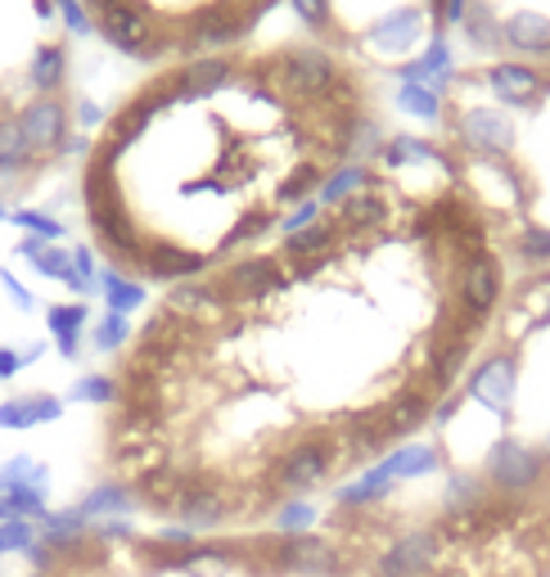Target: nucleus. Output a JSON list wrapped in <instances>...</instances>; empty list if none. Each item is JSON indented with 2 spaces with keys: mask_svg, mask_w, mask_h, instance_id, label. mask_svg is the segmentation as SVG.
<instances>
[{
  "mask_svg": "<svg viewBox=\"0 0 550 577\" xmlns=\"http://www.w3.org/2000/svg\"><path fill=\"white\" fill-rule=\"evenodd\" d=\"M379 465L397 478V483H407V478H429V474H437L443 470V451H437L433 442H401V447H393Z\"/></svg>",
  "mask_w": 550,
  "mask_h": 577,
  "instance_id": "obj_12",
  "label": "nucleus"
},
{
  "mask_svg": "<svg viewBox=\"0 0 550 577\" xmlns=\"http://www.w3.org/2000/svg\"><path fill=\"white\" fill-rule=\"evenodd\" d=\"M546 474H550V470H546L541 451L528 447V442H519V438H501V442H492L488 465H483L488 487H492L496 496H505V501H524V496L541 492Z\"/></svg>",
  "mask_w": 550,
  "mask_h": 577,
  "instance_id": "obj_7",
  "label": "nucleus"
},
{
  "mask_svg": "<svg viewBox=\"0 0 550 577\" xmlns=\"http://www.w3.org/2000/svg\"><path fill=\"white\" fill-rule=\"evenodd\" d=\"M443 546H447V528L443 523L407 528L375 559V577H429L437 568V559H443Z\"/></svg>",
  "mask_w": 550,
  "mask_h": 577,
  "instance_id": "obj_8",
  "label": "nucleus"
},
{
  "mask_svg": "<svg viewBox=\"0 0 550 577\" xmlns=\"http://www.w3.org/2000/svg\"><path fill=\"white\" fill-rule=\"evenodd\" d=\"M515 383H519V357L505 348V353L483 357L479 366L469 370L465 397H473L479 406H488L496 415H510V402H515Z\"/></svg>",
  "mask_w": 550,
  "mask_h": 577,
  "instance_id": "obj_9",
  "label": "nucleus"
},
{
  "mask_svg": "<svg viewBox=\"0 0 550 577\" xmlns=\"http://www.w3.org/2000/svg\"><path fill=\"white\" fill-rule=\"evenodd\" d=\"M59 415L55 397H19L0 406V429H32V425H46V419Z\"/></svg>",
  "mask_w": 550,
  "mask_h": 577,
  "instance_id": "obj_15",
  "label": "nucleus"
},
{
  "mask_svg": "<svg viewBox=\"0 0 550 577\" xmlns=\"http://www.w3.org/2000/svg\"><path fill=\"white\" fill-rule=\"evenodd\" d=\"M154 542L180 555V551H190V546L199 542V532H190L186 523H167V528H159V532H154Z\"/></svg>",
  "mask_w": 550,
  "mask_h": 577,
  "instance_id": "obj_20",
  "label": "nucleus"
},
{
  "mask_svg": "<svg viewBox=\"0 0 550 577\" xmlns=\"http://www.w3.org/2000/svg\"><path fill=\"white\" fill-rule=\"evenodd\" d=\"M307 42L339 59L407 82L447 77V27L460 19V0H293Z\"/></svg>",
  "mask_w": 550,
  "mask_h": 577,
  "instance_id": "obj_3",
  "label": "nucleus"
},
{
  "mask_svg": "<svg viewBox=\"0 0 550 577\" xmlns=\"http://www.w3.org/2000/svg\"><path fill=\"white\" fill-rule=\"evenodd\" d=\"M14 221H19V226H32V230H42V235H59V226H55L50 217H42V212H19Z\"/></svg>",
  "mask_w": 550,
  "mask_h": 577,
  "instance_id": "obj_21",
  "label": "nucleus"
},
{
  "mask_svg": "<svg viewBox=\"0 0 550 577\" xmlns=\"http://www.w3.org/2000/svg\"><path fill=\"white\" fill-rule=\"evenodd\" d=\"M492 496V487H488V478L483 474H469V470H456L452 478H447V496H443V519H465V515H473L483 501Z\"/></svg>",
  "mask_w": 550,
  "mask_h": 577,
  "instance_id": "obj_13",
  "label": "nucleus"
},
{
  "mask_svg": "<svg viewBox=\"0 0 550 577\" xmlns=\"http://www.w3.org/2000/svg\"><path fill=\"white\" fill-rule=\"evenodd\" d=\"M371 77L316 42L235 46L154 68L82 163L108 272L186 285L253 253L329 176L379 159Z\"/></svg>",
  "mask_w": 550,
  "mask_h": 577,
  "instance_id": "obj_1",
  "label": "nucleus"
},
{
  "mask_svg": "<svg viewBox=\"0 0 550 577\" xmlns=\"http://www.w3.org/2000/svg\"><path fill=\"white\" fill-rule=\"evenodd\" d=\"M36 542H42V523L32 519H0V555H27Z\"/></svg>",
  "mask_w": 550,
  "mask_h": 577,
  "instance_id": "obj_17",
  "label": "nucleus"
},
{
  "mask_svg": "<svg viewBox=\"0 0 550 577\" xmlns=\"http://www.w3.org/2000/svg\"><path fill=\"white\" fill-rule=\"evenodd\" d=\"M515 253L528 266H550V230L546 226H524L519 240H515Z\"/></svg>",
  "mask_w": 550,
  "mask_h": 577,
  "instance_id": "obj_19",
  "label": "nucleus"
},
{
  "mask_svg": "<svg viewBox=\"0 0 550 577\" xmlns=\"http://www.w3.org/2000/svg\"><path fill=\"white\" fill-rule=\"evenodd\" d=\"M316 519H320V510H316L312 496H299V501H280V506H276V532H280V536L312 532Z\"/></svg>",
  "mask_w": 550,
  "mask_h": 577,
  "instance_id": "obj_16",
  "label": "nucleus"
},
{
  "mask_svg": "<svg viewBox=\"0 0 550 577\" xmlns=\"http://www.w3.org/2000/svg\"><path fill=\"white\" fill-rule=\"evenodd\" d=\"M456 27L479 55H501L515 64L550 59L546 0H460Z\"/></svg>",
  "mask_w": 550,
  "mask_h": 577,
  "instance_id": "obj_5",
  "label": "nucleus"
},
{
  "mask_svg": "<svg viewBox=\"0 0 550 577\" xmlns=\"http://www.w3.org/2000/svg\"><path fill=\"white\" fill-rule=\"evenodd\" d=\"M537 451H541V460H546V470H550V438H546V442H541Z\"/></svg>",
  "mask_w": 550,
  "mask_h": 577,
  "instance_id": "obj_23",
  "label": "nucleus"
},
{
  "mask_svg": "<svg viewBox=\"0 0 550 577\" xmlns=\"http://www.w3.org/2000/svg\"><path fill=\"white\" fill-rule=\"evenodd\" d=\"M284 0H72L82 32L136 64H176L190 55L248 46Z\"/></svg>",
  "mask_w": 550,
  "mask_h": 577,
  "instance_id": "obj_4",
  "label": "nucleus"
},
{
  "mask_svg": "<svg viewBox=\"0 0 550 577\" xmlns=\"http://www.w3.org/2000/svg\"><path fill=\"white\" fill-rule=\"evenodd\" d=\"M5 492V510L14 515V519H32V523H42L50 510H46V487H0Z\"/></svg>",
  "mask_w": 550,
  "mask_h": 577,
  "instance_id": "obj_18",
  "label": "nucleus"
},
{
  "mask_svg": "<svg viewBox=\"0 0 550 577\" xmlns=\"http://www.w3.org/2000/svg\"><path fill=\"white\" fill-rule=\"evenodd\" d=\"M19 370V357L14 353H0V379H10Z\"/></svg>",
  "mask_w": 550,
  "mask_h": 577,
  "instance_id": "obj_22",
  "label": "nucleus"
},
{
  "mask_svg": "<svg viewBox=\"0 0 550 577\" xmlns=\"http://www.w3.org/2000/svg\"><path fill=\"white\" fill-rule=\"evenodd\" d=\"M393 492H397V478H393L384 465H371V470H365L361 478L343 483V487L335 492V501H339V510H348V515H361V510H375V506H384Z\"/></svg>",
  "mask_w": 550,
  "mask_h": 577,
  "instance_id": "obj_11",
  "label": "nucleus"
},
{
  "mask_svg": "<svg viewBox=\"0 0 550 577\" xmlns=\"http://www.w3.org/2000/svg\"><path fill=\"white\" fill-rule=\"evenodd\" d=\"M253 551L262 555V568L293 573V577H343V568H348L343 551L320 532H299V536L267 532L253 542Z\"/></svg>",
  "mask_w": 550,
  "mask_h": 577,
  "instance_id": "obj_6",
  "label": "nucleus"
},
{
  "mask_svg": "<svg viewBox=\"0 0 550 577\" xmlns=\"http://www.w3.org/2000/svg\"><path fill=\"white\" fill-rule=\"evenodd\" d=\"M244 559V546L235 542H195L190 551L172 555V573H195V577H226Z\"/></svg>",
  "mask_w": 550,
  "mask_h": 577,
  "instance_id": "obj_10",
  "label": "nucleus"
},
{
  "mask_svg": "<svg viewBox=\"0 0 550 577\" xmlns=\"http://www.w3.org/2000/svg\"><path fill=\"white\" fill-rule=\"evenodd\" d=\"M68 32H82L72 0H0V108L42 163L82 153L68 104Z\"/></svg>",
  "mask_w": 550,
  "mask_h": 577,
  "instance_id": "obj_2",
  "label": "nucleus"
},
{
  "mask_svg": "<svg viewBox=\"0 0 550 577\" xmlns=\"http://www.w3.org/2000/svg\"><path fill=\"white\" fill-rule=\"evenodd\" d=\"M140 506V496H136V487L131 483H100L91 496H86V501L78 506L91 523H100V519H122V515H131Z\"/></svg>",
  "mask_w": 550,
  "mask_h": 577,
  "instance_id": "obj_14",
  "label": "nucleus"
}]
</instances>
